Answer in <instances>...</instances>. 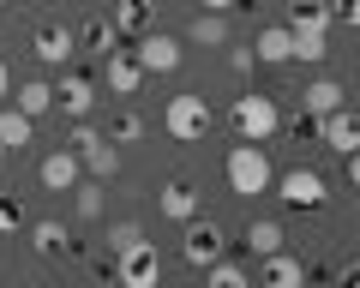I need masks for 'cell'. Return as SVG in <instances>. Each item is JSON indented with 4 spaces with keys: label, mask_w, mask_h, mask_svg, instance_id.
I'll use <instances>...</instances> for the list:
<instances>
[{
    "label": "cell",
    "mask_w": 360,
    "mask_h": 288,
    "mask_svg": "<svg viewBox=\"0 0 360 288\" xmlns=\"http://www.w3.org/2000/svg\"><path fill=\"white\" fill-rule=\"evenodd\" d=\"M54 103H60L72 120H84L90 108H96V79H84V72H60V84H54Z\"/></svg>",
    "instance_id": "cell-11"
},
{
    "label": "cell",
    "mask_w": 360,
    "mask_h": 288,
    "mask_svg": "<svg viewBox=\"0 0 360 288\" xmlns=\"http://www.w3.org/2000/svg\"><path fill=\"white\" fill-rule=\"evenodd\" d=\"M258 288H307V264H300L295 252H270V258H264V276H258Z\"/></svg>",
    "instance_id": "cell-14"
},
{
    "label": "cell",
    "mask_w": 360,
    "mask_h": 288,
    "mask_svg": "<svg viewBox=\"0 0 360 288\" xmlns=\"http://www.w3.org/2000/svg\"><path fill=\"white\" fill-rule=\"evenodd\" d=\"M162 132L168 138H180V144H198L210 132V103L198 91H186V96H168V108H162Z\"/></svg>",
    "instance_id": "cell-4"
},
{
    "label": "cell",
    "mask_w": 360,
    "mask_h": 288,
    "mask_svg": "<svg viewBox=\"0 0 360 288\" xmlns=\"http://www.w3.org/2000/svg\"><path fill=\"white\" fill-rule=\"evenodd\" d=\"M288 37H295V60H324V37H330V6L324 0H288Z\"/></svg>",
    "instance_id": "cell-1"
},
{
    "label": "cell",
    "mask_w": 360,
    "mask_h": 288,
    "mask_svg": "<svg viewBox=\"0 0 360 288\" xmlns=\"http://www.w3.org/2000/svg\"><path fill=\"white\" fill-rule=\"evenodd\" d=\"M13 6H30V0H13Z\"/></svg>",
    "instance_id": "cell-38"
},
{
    "label": "cell",
    "mask_w": 360,
    "mask_h": 288,
    "mask_svg": "<svg viewBox=\"0 0 360 288\" xmlns=\"http://www.w3.org/2000/svg\"><path fill=\"white\" fill-rule=\"evenodd\" d=\"M342 162H348V186L360 192V150H354V157H342Z\"/></svg>",
    "instance_id": "cell-35"
},
{
    "label": "cell",
    "mask_w": 360,
    "mask_h": 288,
    "mask_svg": "<svg viewBox=\"0 0 360 288\" xmlns=\"http://www.w3.org/2000/svg\"><path fill=\"white\" fill-rule=\"evenodd\" d=\"M30 138H37V120L25 108H0V150L18 157V150H30Z\"/></svg>",
    "instance_id": "cell-15"
},
{
    "label": "cell",
    "mask_w": 360,
    "mask_h": 288,
    "mask_svg": "<svg viewBox=\"0 0 360 288\" xmlns=\"http://www.w3.org/2000/svg\"><path fill=\"white\" fill-rule=\"evenodd\" d=\"M180 258L193 264V270H210V264L222 258V228L210 223V216H193L186 235H180Z\"/></svg>",
    "instance_id": "cell-7"
},
{
    "label": "cell",
    "mask_w": 360,
    "mask_h": 288,
    "mask_svg": "<svg viewBox=\"0 0 360 288\" xmlns=\"http://www.w3.org/2000/svg\"><path fill=\"white\" fill-rule=\"evenodd\" d=\"M252 60H264V66H288V60H295V37H288V25H270V30H258V42H252Z\"/></svg>",
    "instance_id": "cell-18"
},
{
    "label": "cell",
    "mask_w": 360,
    "mask_h": 288,
    "mask_svg": "<svg viewBox=\"0 0 360 288\" xmlns=\"http://www.w3.org/2000/svg\"><path fill=\"white\" fill-rule=\"evenodd\" d=\"M78 162H84V169L96 174V181H108V174L120 169V157H115V144H108V138H96V144H84V150H78Z\"/></svg>",
    "instance_id": "cell-22"
},
{
    "label": "cell",
    "mask_w": 360,
    "mask_h": 288,
    "mask_svg": "<svg viewBox=\"0 0 360 288\" xmlns=\"http://www.w3.org/2000/svg\"><path fill=\"white\" fill-rule=\"evenodd\" d=\"M132 54H139V66L150 72V79H156V72H180V60H186V48H180L174 37H156V30H150V37H139V48H132Z\"/></svg>",
    "instance_id": "cell-9"
},
{
    "label": "cell",
    "mask_w": 360,
    "mask_h": 288,
    "mask_svg": "<svg viewBox=\"0 0 360 288\" xmlns=\"http://www.w3.org/2000/svg\"><path fill=\"white\" fill-rule=\"evenodd\" d=\"M0 169H6V150H0Z\"/></svg>",
    "instance_id": "cell-37"
},
{
    "label": "cell",
    "mask_w": 360,
    "mask_h": 288,
    "mask_svg": "<svg viewBox=\"0 0 360 288\" xmlns=\"http://www.w3.org/2000/svg\"><path fill=\"white\" fill-rule=\"evenodd\" d=\"M72 192H78V216H84V223H96V216H103V186H96V181H78Z\"/></svg>",
    "instance_id": "cell-28"
},
{
    "label": "cell",
    "mask_w": 360,
    "mask_h": 288,
    "mask_svg": "<svg viewBox=\"0 0 360 288\" xmlns=\"http://www.w3.org/2000/svg\"><path fill=\"white\" fill-rule=\"evenodd\" d=\"M229 186L240 198H264L270 186H276V174H270V157H264V144H234L229 150Z\"/></svg>",
    "instance_id": "cell-2"
},
{
    "label": "cell",
    "mask_w": 360,
    "mask_h": 288,
    "mask_svg": "<svg viewBox=\"0 0 360 288\" xmlns=\"http://www.w3.org/2000/svg\"><path fill=\"white\" fill-rule=\"evenodd\" d=\"M330 18H342V25H360V0H330Z\"/></svg>",
    "instance_id": "cell-31"
},
{
    "label": "cell",
    "mask_w": 360,
    "mask_h": 288,
    "mask_svg": "<svg viewBox=\"0 0 360 288\" xmlns=\"http://www.w3.org/2000/svg\"><path fill=\"white\" fill-rule=\"evenodd\" d=\"M144 79H150V72L139 66V54H132V48H115V54H108V91H115V96H139Z\"/></svg>",
    "instance_id": "cell-12"
},
{
    "label": "cell",
    "mask_w": 360,
    "mask_h": 288,
    "mask_svg": "<svg viewBox=\"0 0 360 288\" xmlns=\"http://www.w3.org/2000/svg\"><path fill=\"white\" fill-rule=\"evenodd\" d=\"M132 138H144V114L139 108H120V114L108 120V144H132Z\"/></svg>",
    "instance_id": "cell-27"
},
{
    "label": "cell",
    "mask_w": 360,
    "mask_h": 288,
    "mask_svg": "<svg viewBox=\"0 0 360 288\" xmlns=\"http://www.w3.org/2000/svg\"><path fill=\"white\" fill-rule=\"evenodd\" d=\"M30 247H37L42 258H54V252H72V235H66L60 223H37L30 228Z\"/></svg>",
    "instance_id": "cell-23"
},
{
    "label": "cell",
    "mask_w": 360,
    "mask_h": 288,
    "mask_svg": "<svg viewBox=\"0 0 360 288\" xmlns=\"http://www.w3.org/2000/svg\"><path fill=\"white\" fill-rule=\"evenodd\" d=\"M150 13H156V0H120L115 6V37H150Z\"/></svg>",
    "instance_id": "cell-19"
},
{
    "label": "cell",
    "mask_w": 360,
    "mask_h": 288,
    "mask_svg": "<svg viewBox=\"0 0 360 288\" xmlns=\"http://www.w3.org/2000/svg\"><path fill=\"white\" fill-rule=\"evenodd\" d=\"M96 138H103V132L90 126V120H78V126H72V150H84V144H96Z\"/></svg>",
    "instance_id": "cell-32"
},
{
    "label": "cell",
    "mask_w": 360,
    "mask_h": 288,
    "mask_svg": "<svg viewBox=\"0 0 360 288\" xmlns=\"http://www.w3.org/2000/svg\"><path fill=\"white\" fill-rule=\"evenodd\" d=\"M30 54H37L42 66H66V60L78 54V37H72L66 25H42L37 37H30Z\"/></svg>",
    "instance_id": "cell-10"
},
{
    "label": "cell",
    "mask_w": 360,
    "mask_h": 288,
    "mask_svg": "<svg viewBox=\"0 0 360 288\" xmlns=\"http://www.w3.org/2000/svg\"><path fill=\"white\" fill-rule=\"evenodd\" d=\"M0 6H6V0H0Z\"/></svg>",
    "instance_id": "cell-40"
},
{
    "label": "cell",
    "mask_w": 360,
    "mask_h": 288,
    "mask_svg": "<svg viewBox=\"0 0 360 288\" xmlns=\"http://www.w3.org/2000/svg\"><path fill=\"white\" fill-rule=\"evenodd\" d=\"M193 42L222 48V42H229V18H222V13H198V18H193Z\"/></svg>",
    "instance_id": "cell-26"
},
{
    "label": "cell",
    "mask_w": 360,
    "mask_h": 288,
    "mask_svg": "<svg viewBox=\"0 0 360 288\" xmlns=\"http://www.w3.org/2000/svg\"><path fill=\"white\" fill-rule=\"evenodd\" d=\"M246 252H252V258L283 252V228H276V223H252V228H246Z\"/></svg>",
    "instance_id": "cell-25"
},
{
    "label": "cell",
    "mask_w": 360,
    "mask_h": 288,
    "mask_svg": "<svg viewBox=\"0 0 360 288\" xmlns=\"http://www.w3.org/2000/svg\"><path fill=\"white\" fill-rule=\"evenodd\" d=\"M78 174H84L78 150H49V157H42V186H49V192H72Z\"/></svg>",
    "instance_id": "cell-13"
},
{
    "label": "cell",
    "mask_w": 360,
    "mask_h": 288,
    "mask_svg": "<svg viewBox=\"0 0 360 288\" xmlns=\"http://www.w3.org/2000/svg\"><path fill=\"white\" fill-rule=\"evenodd\" d=\"M229 6H240V0H198V13H229Z\"/></svg>",
    "instance_id": "cell-34"
},
{
    "label": "cell",
    "mask_w": 360,
    "mask_h": 288,
    "mask_svg": "<svg viewBox=\"0 0 360 288\" xmlns=\"http://www.w3.org/2000/svg\"><path fill=\"white\" fill-rule=\"evenodd\" d=\"M312 138H319L324 150H336V157H354V150H360V114H354V108L319 114V120H312Z\"/></svg>",
    "instance_id": "cell-6"
},
{
    "label": "cell",
    "mask_w": 360,
    "mask_h": 288,
    "mask_svg": "<svg viewBox=\"0 0 360 288\" xmlns=\"http://www.w3.org/2000/svg\"><path fill=\"white\" fill-rule=\"evenodd\" d=\"M276 198H283L288 210H319L324 198H330V186H324L319 169H288L283 181H276Z\"/></svg>",
    "instance_id": "cell-8"
},
{
    "label": "cell",
    "mask_w": 360,
    "mask_h": 288,
    "mask_svg": "<svg viewBox=\"0 0 360 288\" xmlns=\"http://www.w3.org/2000/svg\"><path fill=\"white\" fill-rule=\"evenodd\" d=\"M342 96H348V91H342L336 79H312L307 91H300V114H312V120H319V114H336V108H348Z\"/></svg>",
    "instance_id": "cell-16"
},
{
    "label": "cell",
    "mask_w": 360,
    "mask_h": 288,
    "mask_svg": "<svg viewBox=\"0 0 360 288\" xmlns=\"http://www.w3.org/2000/svg\"><path fill=\"white\" fill-rule=\"evenodd\" d=\"M156 210L174 216V223H193V216H198V186H193V181H168L162 198H156Z\"/></svg>",
    "instance_id": "cell-17"
},
{
    "label": "cell",
    "mask_w": 360,
    "mask_h": 288,
    "mask_svg": "<svg viewBox=\"0 0 360 288\" xmlns=\"http://www.w3.org/2000/svg\"><path fill=\"white\" fill-rule=\"evenodd\" d=\"M115 282L120 288H156L162 282V258L150 240H132L127 252H115Z\"/></svg>",
    "instance_id": "cell-5"
},
{
    "label": "cell",
    "mask_w": 360,
    "mask_h": 288,
    "mask_svg": "<svg viewBox=\"0 0 360 288\" xmlns=\"http://www.w3.org/2000/svg\"><path fill=\"white\" fill-rule=\"evenodd\" d=\"M229 120H234V132H240L246 144H264L270 132L283 126V108H276V96H258V91H246V96H234Z\"/></svg>",
    "instance_id": "cell-3"
},
{
    "label": "cell",
    "mask_w": 360,
    "mask_h": 288,
    "mask_svg": "<svg viewBox=\"0 0 360 288\" xmlns=\"http://www.w3.org/2000/svg\"><path fill=\"white\" fill-rule=\"evenodd\" d=\"M54 288H72V282H54Z\"/></svg>",
    "instance_id": "cell-39"
},
{
    "label": "cell",
    "mask_w": 360,
    "mask_h": 288,
    "mask_svg": "<svg viewBox=\"0 0 360 288\" xmlns=\"http://www.w3.org/2000/svg\"><path fill=\"white\" fill-rule=\"evenodd\" d=\"M336 288H360V264H348V270H336Z\"/></svg>",
    "instance_id": "cell-33"
},
{
    "label": "cell",
    "mask_w": 360,
    "mask_h": 288,
    "mask_svg": "<svg viewBox=\"0 0 360 288\" xmlns=\"http://www.w3.org/2000/svg\"><path fill=\"white\" fill-rule=\"evenodd\" d=\"M205 288H252V270L246 264H229V258H217L205 270Z\"/></svg>",
    "instance_id": "cell-24"
},
{
    "label": "cell",
    "mask_w": 360,
    "mask_h": 288,
    "mask_svg": "<svg viewBox=\"0 0 360 288\" xmlns=\"http://www.w3.org/2000/svg\"><path fill=\"white\" fill-rule=\"evenodd\" d=\"M72 37H78V48H90V54H103V60H108V54L120 48V37H115V25H108V18H84V25H78Z\"/></svg>",
    "instance_id": "cell-20"
},
{
    "label": "cell",
    "mask_w": 360,
    "mask_h": 288,
    "mask_svg": "<svg viewBox=\"0 0 360 288\" xmlns=\"http://www.w3.org/2000/svg\"><path fill=\"white\" fill-rule=\"evenodd\" d=\"M13 108H25L30 120H42L54 108V84L49 79H25V84H18V96H13Z\"/></svg>",
    "instance_id": "cell-21"
},
{
    "label": "cell",
    "mask_w": 360,
    "mask_h": 288,
    "mask_svg": "<svg viewBox=\"0 0 360 288\" xmlns=\"http://www.w3.org/2000/svg\"><path fill=\"white\" fill-rule=\"evenodd\" d=\"M132 240H144V228H139V223H115V228H108V252H127Z\"/></svg>",
    "instance_id": "cell-29"
},
{
    "label": "cell",
    "mask_w": 360,
    "mask_h": 288,
    "mask_svg": "<svg viewBox=\"0 0 360 288\" xmlns=\"http://www.w3.org/2000/svg\"><path fill=\"white\" fill-rule=\"evenodd\" d=\"M18 223H25V210H18V198H13V192H0V235H13Z\"/></svg>",
    "instance_id": "cell-30"
},
{
    "label": "cell",
    "mask_w": 360,
    "mask_h": 288,
    "mask_svg": "<svg viewBox=\"0 0 360 288\" xmlns=\"http://www.w3.org/2000/svg\"><path fill=\"white\" fill-rule=\"evenodd\" d=\"M6 91H13V72H6V60H0V96H6Z\"/></svg>",
    "instance_id": "cell-36"
}]
</instances>
